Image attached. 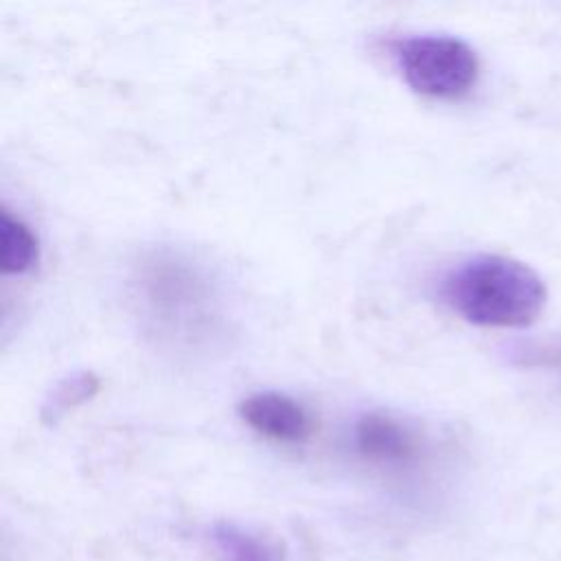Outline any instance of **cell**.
<instances>
[{"mask_svg":"<svg viewBox=\"0 0 561 561\" xmlns=\"http://www.w3.org/2000/svg\"><path fill=\"white\" fill-rule=\"evenodd\" d=\"M445 302L467 322L493 329L533 324L546 307L548 289L526 263L502 254H476L443 280Z\"/></svg>","mask_w":561,"mask_h":561,"instance_id":"6da1fadb","label":"cell"},{"mask_svg":"<svg viewBox=\"0 0 561 561\" xmlns=\"http://www.w3.org/2000/svg\"><path fill=\"white\" fill-rule=\"evenodd\" d=\"M394 59L405 83L432 99H460L478 81L476 50L456 35L425 33L394 42Z\"/></svg>","mask_w":561,"mask_h":561,"instance_id":"7a4b0ae2","label":"cell"},{"mask_svg":"<svg viewBox=\"0 0 561 561\" xmlns=\"http://www.w3.org/2000/svg\"><path fill=\"white\" fill-rule=\"evenodd\" d=\"M241 419L261 436L276 443H302L313 434V416L283 392H254L239 403Z\"/></svg>","mask_w":561,"mask_h":561,"instance_id":"3957f363","label":"cell"},{"mask_svg":"<svg viewBox=\"0 0 561 561\" xmlns=\"http://www.w3.org/2000/svg\"><path fill=\"white\" fill-rule=\"evenodd\" d=\"M357 451L375 462H401L416 454V436L401 421L383 414L368 412L355 425Z\"/></svg>","mask_w":561,"mask_h":561,"instance_id":"277c9868","label":"cell"},{"mask_svg":"<svg viewBox=\"0 0 561 561\" xmlns=\"http://www.w3.org/2000/svg\"><path fill=\"white\" fill-rule=\"evenodd\" d=\"M210 539L221 561H280L274 541L234 524H217Z\"/></svg>","mask_w":561,"mask_h":561,"instance_id":"5b68a950","label":"cell"},{"mask_svg":"<svg viewBox=\"0 0 561 561\" xmlns=\"http://www.w3.org/2000/svg\"><path fill=\"white\" fill-rule=\"evenodd\" d=\"M37 263V239L9 208L0 215V267L4 274H24Z\"/></svg>","mask_w":561,"mask_h":561,"instance_id":"8992f818","label":"cell"},{"mask_svg":"<svg viewBox=\"0 0 561 561\" xmlns=\"http://www.w3.org/2000/svg\"><path fill=\"white\" fill-rule=\"evenodd\" d=\"M99 388V381L92 373H75L57 383V388L50 392V399L44 403L46 419L59 416L68 408H75L90 399Z\"/></svg>","mask_w":561,"mask_h":561,"instance_id":"52a82bcc","label":"cell"}]
</instances>
